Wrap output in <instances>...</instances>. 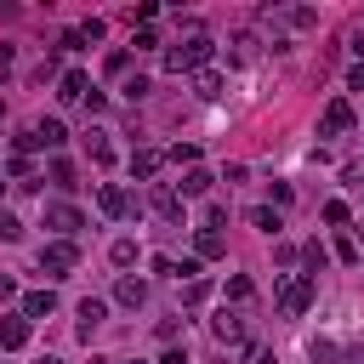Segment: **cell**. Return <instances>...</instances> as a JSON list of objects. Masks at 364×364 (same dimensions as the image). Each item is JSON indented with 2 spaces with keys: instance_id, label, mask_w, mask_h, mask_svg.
Instances as JSON below:
<instances>
[{
  "instance_id": "5bb4252c",
  "label": "cell",
  "mask_w": 364,
  "mask_h": 364,
  "mask_svg": "<svg viewBox=\"0 0 364 364\" xmlns=\"http://www.w3.org/2000/svg\"><path fill=\"white\" fill-rule=\"evenodd\" d=\"M102 318H108V301H97V296H85V301H80V336L91 341V330H97Z\"/></svg>"
},
{
  "instance_id": "4fadbf2b",
  "label": "cell",
  "mask_w": 364,
  "mask_h": 364,
  "mask_svg": "<svg viewBox=\"0 0 364 364\" xmlns=\"http://www.w3.org/2000/svg\"><path fill=\"white\" fill-rule=\"evenodd\" d=\"M114 301H119V307H142V301H148V284H142V279H131V273H125V279H119V284H114Z\"/></svg>"
},
{
  "instance_id": "d590c367",
  "label": "cell",
  "mask_w": 364,
  "mask_h": 364,
  "mask_svg": "<svg viewBox=\"0 0 364 364\" xmlns=\"http://www.w3.org/2000/svg\"><path fill=\"white\" fill-rule=\"evenodd\" d=\"M131 364H142V358H131Z\"/></svg>"
},
{
  "instance_id": "e0dca14e",
  "label": "cell",
  "mask_w": 364,
  "mask_h": 364,
  "mask_svg": "<svg viewBox=\"0 0 364 364\" xmlns=\"http://www.w3.org/2000/svg\"><path fill=\"white\" fill-rule=\"evenodd\" d=\"M57 97H63V102H85V97H91V80H85L80 68H68V74H63V91H57Z\"/></svg>"
},
{
  "instance_id": "f546056e",
  "label": "cell",
  "mask_w": 364,
  "mask_h": 364,
  "mask_svg": "<svg viewBox=\"0 0 364 364\" xmlns=\"http://www.w3.org/2000/svg\"><path fill=\"white\" fill-rule=\"evenodd\" d=\"M347 85H353V91H364V63H358V68H347Z\"/></svg>"
},
{
  "instance_id": "30bf717a",
  "label": "cell",
  "mask_w": 364,
  "mask_h": 364,
  "mask_svg": "<svg viewBox=\"0 0 364 364\" xmlns=\"http://www.w3.org/2000/svg\"><path fill=\"white\" fill-rule=\"evenodd\" d=\"M216 256H228V239L216 228H199L193 233V262H216Z\"/></svg>"
},
{
  "instance_id": "f1b7e54d",
  "label": "cell",
  "mask_w": 364,
  "mask_h": 364,
  "mask_svg": "<svg viewBox=\"0 0 364 364\" xmlns=\"http://www.w3.org/2000/svg\"><path fill=\"white\" fill-rule=\"evenodd\" d=\"M11 296H17V279H6V273H0V301H11Z\"/></svg>"
},
{
  "instance_id": "d6a6232c",
  "label": "cell",
  "mask_w": 364,
  "mask_h": 364,
  "mask_svg": "<svg viewBox=\"0 0 364 364\" xmlns=\"http://www.w3.org/2000/svg\"><path fill=\"white\" fill-rule=\"evenodd\" d=\"M34 364H63V358H51V353H46V358H34Z\"/></svg>"
},
{
  "instance_id": "277c9868",
  "label": "cell",
  "mask_w": 364,
  "mask_h": 364,
  "mask_svg": "<svg viewBox=\"0 0 364 364\" xmlns=\"http://www.w3.org/2000/svg\"><path fill=\"white\" fill-rule=\"evenodd\" d=\"M63 142H68L63 119H34V125L17 136V154H28V148H63Z\"/></svg>"
},
{
  "instance_id": "8fae6325",
  "label": "cell",
  "mask_w": 364,
  "mask_h": 364,
  "mask_svg": "<svg viewBox=\"0 0 364 364\" xmlns=\"http://www.w3.org/2000/svg\"><path fill=\"white\" fill-rule=\"evenodd\" d=\"M57 313V290H28L23 296V318H51Z\"/></svg>"
},
{
  "instance_id": "7c38bea8",
  "label": "cell",
  "mask_w": 364,
  "mask_h": 364,
  "mask_svg": "<svg viewBox=\"0 0 364 364\" xmlns=\"http://www.w3.org/2000/svg\"><path fill=\"white\" fill-rule=\"evenodd\" d=\"M159 159H165L159 148H136V154H131V176H136V182H154V171H159Z\"/></svg>"
},
{
  "instance_id": "6da1fadb",
  "label": "cell",
  "mask_w": 364,
  "mask_h": 364,
  "mask_svg": "<svg viewBox=\"0 0 364 364\" xmlns=\"http://www.w3.org/2000/svg\"><path fill=\"white\" fill-rule=\"evenodd\" d=\"M210 57V28L205 23H182V34L165 46V68L171 74H199Z\"/></svg>"
},
{
  "instance_id": "2e32d148",
  "label": "cell",
  "mask_w": 364,
  "mask_h": 364,
  "mask_svg": "<svg viewBox=\"0 0 364 364\" xmlns=\"http://www.w3.org/2000/svg\"><path fill=\"white\" fill-rule=\"evenodd\" d=\"M193 97H199V102H216V97H222V74H216V68H199V74H193Z\"/></svg>"
},
{
  "instance_id": "e575fe53",
  "label": "cell",
  "mask_w": 364,
  "mask_h": 364,
  "mask_svg": "<svg viewBox=\"0 0 364 364\" xmlns=\"http://www.w3.org/2000/svg\"><path fill=\"white\" fill-rule=\"evenodd\" d=\"M353 233H358V239H364V222H358V228H353Z\"/></svg>"
},
{
  "instance_id": "d6986e66",
  "label": "cell",
  "mask_w": 364,
  "mask_h": 364,
  "mask_svg": "<svg viewBox=\"0 0 364 364\" xmlns=\"http://www.w3.org/2000/svg\"><path fill=\"white\" fill-rule=\"evenodd\" d=\"M301 262H307V279H313V273H324V267H330V250H324L318 239H307V245H301Z\"/></svg>"
},
{
  "instance_id": "836d02e7",
  "label": "cell",
  "mask_w": 364,
  "mask_h": 364,
  "mask_svg": "<svg viewBox=\"0 0 364 364\" xmlns=\"http://www.w3.org/2000/svg\"><path fill=\"white\" fill-rule=\"evenodd\" d=\"M91 364H108V358H97V353H91Z\"/></svg>"
},
{
  "instance_id": "83f0119b",
  "label": "cell",
  "mask_w": 364,
  "mask_h": 364,
  "mask_svg": "<svg viewBox=\"0 0 364 364\" xmlns=\"http://www.w3.org/2000/svg\"><path fill=\"white\" fill-rule=\"evenodd\" d=\"M324 222H330V228H341V222H347V205H341V199H330V205H324Z\"/></svg>"
},
{
  "instance_id": "3957f363",
  "label": "cell",
  "mask_w": 364,
  "mask_h": 364,
  "mask_svg": "<svg viewBox=\"0 0 364 364\" xmlns=\"http://www.w3.org/2000/svg\"><path fill=\"white\" fill-rule=\"evenodd\" d=\"M80 267V245L74 239H51V245H40V273L46 279H68Z\"/></svg>"
},
{
  "instance_id": "4dcf8cb0",
  "label": "cell",
  "mask_w": 364,
  "mask_h": 364,
  "mask_svg": "<svg viewBox=\"0 0 364 364\" xmlns=\"http://www.w3.org/2000/svg\"><path fill=\"white\" fill-rule=\"evenodd\" d=\"M159 364H188V353H182V347H171V353H165Z\"/></svg>"
},
{
  "instance_id": "1f68e13d",
  "label": "cell",
  "mask_w": 364,
  "mask_h": 364,
  "mask_svg": "<svg viewBox=\"0 0 364 364\" xmlns=\"http://www.w3.org/2000/svg\"><path fill=\"white\" fill-rule=\"evenodd\" d=\"M341 364H364V347H353V353H341Z\"/></svg>"
},
{
  "instance_id": "8992f818",
  "label": "cell",
  "mask_w": 364,
  "mask_h": 364,
  "mask_svg": "<svg viewBox=\"0 0 364 364\" xmlns=\"http://www.w3.org/2000/svg\"><path fill=\"white\" fill-rule=\"evenodd\" d=\"M97 205H102V216H114V222L136 210V199H131V193H125L119 182H102V188H97Z\"/></svg>"
},
{
  "instance_id": "9c48e42d",
  "label": "cell",
  "mask_w": 364,
  "mask_h": 364,
  "mask_svg": "<svg viewBox=\"0 0 364 364\" xmlns=\"http://www.w3.org/2000/svg\"><path fill=\"white\" fill-rule=\"evenodd\" d=\"M347 131H353V102L336 97V102L324 108V119H318V136H347Z\"/></svg>"
},
{
  "instance_id": "7402d4cb",
  "label": "cell",
  "mask_w": 364,
  "mask_h": 364,
  "mask_svg": "<svg viewBox=\"0 0 364 364\" xmlns=\"http://www.w3.org/2000/svg\"><path fill=\"white\" fill-rule=\"evenodd\" d=\"M250 296H256V284H250L245 273H233V279H228V301H250Z\"/></svg>"
},
{
  "instance_id": "ffe728a7",
  "label": "cell",
  "mask_w": 364,
  "mask_h": 364,
  "mask_svg": "<svg viewBox=\"0 0 364 364\" xmlns=\"http://www.w3.org/2000/svg\"><path fill=\"white\" fill-rule=\"evenodd\" d=\"M250 222H256L262 233H279V228H284V216H279L273 205H262V210H250Z\"/></svg>"
},
{
  "instance_id": "9a60e30c",
  "label": "cell",
  "mask_w": 364,
  "mask_h": 364,
  "mask_svg": "<svg viewBox=\"0 0 364 364\" xmlns=\"http://www.w3.org/2000/svg\"><path fill=\"white\" fill-rule=\"evenodd\" d=\"M23 341H28V318L23 313H6L0 318V347H23Z\"/></svg>"
},
{
  "instance_id": "52a82bcc",
  "label": "cell",
  "mask_w": 364,
  "mask_h": 364,
  "mask_svg": "<svg viewBox=\"0 0 364 364\" xmlns=\"http://www.w3.org/2000/svg\"><path fill=\"white\" fill-rule=\"evenodd\" d=\"M148 205H154V216H165V222H182V193H176L171 182H154V188H148Z\"/></svg>"
},
{
  "instance_id": "44dd1931",
  "label": "cell",
  "mask_w": 364,
  "mask_h": 364,
  "mask_svg": "<svg viewBox=\"0 0 364 364\" xmlns=\"http://www.w3.org/2000/svg\"><path fill=\"white\" fill-rule=\"evenodd\" d=\"M46 176H51V188H74V165H68V159H51Z\"/></svg>"
},
{
  "instance_id": "603a6c76",
  "label": "cell",
  "mask_w": 364,
  "mask_h": 364,
  "mask_svg": "<svg viewBox=\"0 0 364 364\" xmlns=\"http://www.w3.org/2000/svg\"><path fill=\"white\" fill-rule=\"evenodd\" d=\"M108 256H114V267H131V262H136V245H131V239H114Z\"/></svg>"
},
{
  "instance_id": "5b68a950",
  "label": "cell",
  "mask_w": 364,
  "mask_h": 364,
  "mask_svg": "<svg viewBox=\"0 0 364 364\" xmlns=\"http://www.w3.org/2000/svg\"><path fill=\"white\" fill-rule=\"evenodd\" d=\"M210 330H216V341H222V347H245V341H250V324H245L239 313H228V307L210 318Z\"/></svg>"
},
{
  "instance_id": "cb8c5ba5",
  "label": "cell",
  "mask_w": 364,
  "mask_h": 364,
  "mask_svg": "<svg viewBox=\"0 0 364 364\" xmlns=\"http://www.w3.org/2000/svg\"><path fill=\"white\" fill-rule=\"evenodd\" d=\"M307 358H313V364H330V358H336V341H324V336L307 341Z\"/></svg>"
},
{
  "instance_id": "4316f807",
  "label": "cell",
  "mask_w": 364,
  "mask_h": 364,
  "mask_svg": "<svg viewBox=\"0 0 364 364\" xmlns=\"http://www.w3.org/2000/svg\"><path fill=\"white\" fill-rule=\"evenodd\" d=\"M171 159H176V165H199V148H193V142H176Z\"/></svg>"
},
{
  "instance_id": "ac0fdd59",
  "label": "cell",
  "mask_w": 364,
  "mask_h": 364,
  "mask_svg": "<svg viewBox=\"0 0 364 364\" xmlns=\"http://www.w3.org/2000/svg\"><path fill=\"white\" fill-rule=\"evenodd\" d=\"M210 182H216L210 171H199V165H188V176H182V188H176V193H182V199H199V193H210Z\"/></svg>"
},
{
  "instance_id": "484cf974",
  "label": "cell",
  "mask_w": 364,
  "mask_h": 364,
  "mask_svg": "<svg viewBox=\"0 0 364 364\" xmlns=\"http://www.w3.org/2000/svg\"><path fill=\"white\" fill-rule=\"evenodd\" d=\"M142 97H148V80L131 74V80H125V102H142Z\"/></svg>"
},
{
  "instance_id": "ba28073f",
  "label": "cell",
  "mask_w": 364,
  "mask_h": 364,
  "mask_svg": "<svg viewBox=\"0 0 364 364\" xmlns=\"http://www.w3.org/2000/svg\"><path fill=\"white\" fill-rule=\"evenodd\" d=\"M46 228H51L57 239H74V233L85 228V216H80L74 205H46Z\"/></svg>"
},
{
  "instance_id": "7a4b0ae2",
  "label": "cell",
  "mask_w": 364,
  "mask_h": 364,
  "mask_svg": "<svg viewBox=\"0 0 364 364\" xmlns=\"http://www.w3.org/2000/svg\"><path fill=\"white\" fill-rule=\"evenodd\" d=\"M273 296H279V313H284V318H301V313L313 307V279H307V273H279Z\"/></svg>"
},
{
  "instance_id": "d4e9b609",
  "label": "cell",
  "mask_w": 364,
  "mask_h": 364,
  "mask_svg": "<svg viewBox=\"0 0 364 364\" xmlns=\"http://www.w3.org/2000/svg\"><path fill=\"white\" fill-rule=\"evenodd\" d=\"M0 239H6V245H17V239H23V222H17L11 210H0Z\"/></svg>"
}]
</instances>
